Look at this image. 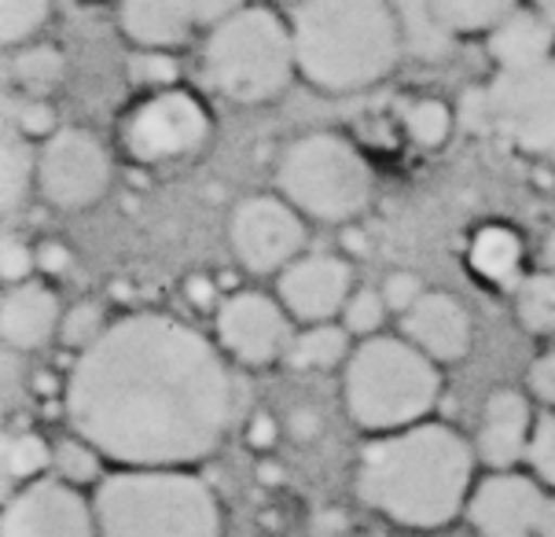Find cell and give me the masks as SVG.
Here are the masks:
<instances>
[{"label":"cell","instance_id":"32","mask_svg":"<svg viewBox=\"0 0 555 537\" xmlns=\"http://www.w3.org/2000/svg\"><path fill=\"white\" fill-rule=\"evenodd\" d=\"M387 298H383V291H372V287H361L350 295V303L343 309V320H346V332L350 335H375V328L383 324V317H387Z\"/></svg>","mask_w":555,"mask_h":537},{"label":"cell","instance_id":"47","mask_svg":"<svg viewBox=\"0 0 555 537\" xmlns=\"http://www.w3.org/2000/svg\"><path fill=\"white\" fill-rule=\"evenodd\" d=\"M284 4H295L298 8V4H306V0H284Z\"/></svg>","mask_w":555,"mask_h":537},{"label":"cell","instance_id":"30","mask_svg":"<svg viewBox=\"0 0 555 537\" xmlns=\"http://www.w3.org/2000/svg\"><path fill=\"white\" fill-rule=\"evenodd\" d=\"M49 18V0H0V37L4 44H23Z\"/></svg>","mask_w":555,"mask_h":537},{"label":"cell","instance_id":"48","mask_svg":"<svg viewBox=\"0 0 555 537\" xmlns=\"http://www.w3.org/2000/svg\"><path fill=\"white\" fill-rule=\"evenodd\" d=\"M548 537H555V523H552V530H548Z\"/></svg>","mask_w":555,"mask_h":537},{"label":"cell","instance_id":"39","mask_svg":"<svg viewBox=\"0 0 555 537\" xmlns=\"http://www.w3.org/2000/svg\"><path fill=\"white\" fill-rule=\"evenodd\" d=\"M530 391L538 394L541 401L555 405V350L530 365Z\"/></svg>","mask_w":555,"mask_h":537},{"label":"cell","instance_id":"25","mask_svg":"<svg viewBox=\"0 0 555 537\" xmlns=\"http://www.w3.org/2000/svg\"><path fill=\"white\" fill-rule=\"evenodd\" d=\"M435 12L449 34H493L515 12V0H435Z\"/></svg>","mask_w":555,"mask_h":537},{"label":"cell","instance_id":"9","mask_svg":"<svg viewBox=\"0 0 555 537\" xmlns=\"http://www.w3.org/2000/svg\"><path fill=\"white\" fill-rule=\"evenodd\" d=\"M111 184V158L85 129H60L37 155V188L60 210H85L100 203Z\"/></svg>","mask_w":555,"mask_h":537},{"label":"cell","instance_id":"28","mask_svg":"<svg viewBox=\"0 0 555 537\" xmlns=\"http://www.w3.org/2000/svg\"><path fill=\"white\" fill-rule=\"evenodd\" d=\"M404 126H409V137L416 140L420 148H438V144H446L449 129H453V111L438 100H420L409 107Z\"/></svg>","mask_w":555,"mask_h":537},{"label":"cell","instance_id":"14","mask_svg":"<svg viewBox=\"0 0 555 537\" xmlns=\"http://www.w3.org/2000/svg\"><path fill=\"white\" fill-rule=\"evenodd\" d=\"M467 520L482 537H533L548 520V497L530 475L493 471L472 489Z\"/></svg>","mask_w":555,"mask_h":537},{"label":"cell","instance_id":"1","mask_svg":"<svg viewBox=\"0 0 555 537\" xmlns=\"http://www.w3.org/2000/svg\"><path fill=\"white\" fill-rule=\"evenodd\" d=\"M232 401L210 338L166 314L107 324L78 354L63 394L74 435L121 468L199 464L221 446Z\"/></svg>","mask_w":555,"mask_h":537},{"label":"cell","instance_id":"36","mask_svg":"<svg viewBox=\"0 0 555 537\" xmlns=\"http://www.w3.org/2000/svg\"><path fill=\"white\" fill-rule=\"evenodd\" d=\"M383 298H387L390 309H398L404 317L423 298L420 277H412V272H393V277H387V284H383Z\"/></svg>","mask_w":555,"mask_h":537},{"label":"cell","instance_id":"4","mask_svg":"<svg viewBox=\"0 0 555 537\" xmlns=\"http://www.w3.org/2000/svg\"><path fill=\"white\" fill-rule=\"evenodd\" d=\"M100 537H221L218 494L188 468H121L92 497Z\"/></svg>","mask_w":555,"mask_h":537},{"label":"cell","instance_id":"15","mask_svg":"<svg viewBox=\"0 0 555 537\" xmlns=\"http://www.w3.org/2000/svg\"><path fill=\"white\" fill-rule=\"evenodd\" d=\"M353 295V272L343 258L327 254H306L280 272V303L291 317L309 324H327L343 314Z\"/></svg>","mask_w":555,"mask_h":537},{"label":"cell","instance_id":"20","mask_svg":"<svg viewBox=\"0 0 555 537\" xmlns=\"http://www.w3.org/2000/svg\"><path fill=\"white\" fill-rule=\"evenodd\" d=\"M555 26L541 12H512L489 34V55L507 67H530V63L552 60Z\"/></svg>","mask_w":555,"mask_h":537},{"label":"cell","instance_id":"5","mask_svg":"<svg viewBox=\"0 0 555 537\" xmlns=\"http://www.w3.org/2000/svg\"><path fill=\"white\" fill-rule=\"evenodd\" d=\"M346 412L361 431L393 435L416 427L438 405L441 375L427 354L409 338L372 335L353 350L346 365Z\"/></svg>","mask_w":555,"mask_h":537},{"label":"cell","instance_id":"24","mask_svg":"<svg viewBox=\"0 0 555 537\" xmlns=\"http://www.w3.org/2000/svg\"><path fill=\"white\" fill-rule=\"evenodd\" d=\"M346 350H350V332L346 328H338V324H313V328H306L302 335L291 343V365L295 369H335L338 361L346 357Z\"/></svg>","mask_w":555,"mask_h":537},{"label":"cell","instance_id":"6","mask_svg":"<svg viewBox=\"0 0 555 537\" xmlns=\"http://www.w3.org/2000/svg\"><path fill=\"white\" fill-rule=\"evenodd\" d=\"M203 67L214 89L232 103H266L287 89L295 63V37L284 18L261 4L218 18L206 37Z\"/></svg>","mask_w":555,"mask_h":537},{"label":"cell","instance_id":"21","mask_svg":"<svg viewBox=\"0 0 555 537\" xmlns=\"http://www.w3.org/2000/svg\"><path fill=\"white\" fill-rule=\"evenodd\" d=\"M393 15H398L404 49H412L420 60H438L449 49V34L446 23L435 12V0H390Z\"/></svg>","mask_w":555,"mask_h":537},{"label":"cell","instance_id":"3","mask_svg":"<svg viewBox=\"0 0 555 537\" xmlns=\"http://www.w3.org/2000/svg\"><path fill=\"white\" fill-rule=\"evenodd\" d=\"M298 74L320 92H361L404 49L390 0H306L291 15Z\"/></svg>","mask_w":555,"mask_h":537},{"label":"cell","instance_id":"27","mask_svg":"<svg viewBox=\"0 0 555 537\" xmlns=\"http://www.w3.org/2000/svg\"><path fill=\"white\" fill-rule=\"evenodd\" d=\"M55 464V449L34 431H18V435L4 438V475L15 483H37L41 471Z\"/></svg>","mask_w":555,"mask_h":537},{"label":"cell","instance_id":"26","mask_svg":"<svg viewBox=\"0 0 555 537\" xmlns=\"http://www.w3.org/2000/svg\"><path fill=\"white\" fill-rule=\"evenodd\" d=\"M515 317L522 332L555 335V272H533L515 291Z\"/></svg>","mask_w":555,"mask_h":537},{"label":"cell","instance_id":"10","mask_svg":"<svg viewBox=\"0 0 555 537\" xmlns=\"http://www.w3.org/2000/svg\"><path fill=\"white\" fill-rule=\"evenodd\" d=\"M229 240L243 269L269 277V272H284L291 261H298V251L306 243V225L287 200L254 195L232 214Z\"/></svg>","mask_w":555,"mask_h":537},{"label":"cell","instance_id":"13","mask_svg":"<svg viewBox=\"0 0 555 537\" xmlns=\"http://www.w3.org/2000/svg\"><path fill=\"white\" fill-rule=\"evenodd\" d=\"M214 324H218V343L250 369L280 361L295 343L291 314L258 291H240V295L224 298Z\"/></svg>","mask_w":555,"mask_h":537},{"label":"cell","instance_id":"22","mask_svg":"<svg viewBox=\"0 0 555 537\" xmlns=\"http://www.w3.org/2000/svg\"><path fill=\"white\" fill-rule=\"evenodd\" d=\"M522 261V243L512 229L489 225L472 243V269L489 284H512Z\"/></svg>","mask_w":555,"mask_h":537},{"label":"cell","instance_id":"40","mask_svg":"<svg viewBox=\"0 0 555 537\" xmlns=\"http://www.w3.org/2000/svg\"><path fill=\"white\" fill-rule=\"evenodd\" d=\"M464 126L472 129V133H493L486 89H475V92H467V97H464Z\"/></svg>","mask_w":555,"mask_h":537},{"label":"cell","instance_id":"19","mask_svg":"<svg viewBox=\"0 0 555 537\" xmlns=\"http://www.w3.org/2000/svg\"><path fill=\"white\" fill-rule=\"evenodd\" d=\"M60 298L49 287L18 284L0 306V335L12 350H37L60 332Z\"/></svg>","mask_w":555,"mask_h":537},{"label":"cell","instance_id":"29","mask_svg":"<svg viewBox=\"0 0 555 537\" xmlns=\"http://www.w3.org/2000/svg\"><path fill=\"white\" fill-rule=\"evenodd\" d=\"M15 81L23 85L26 92H49L55 81L63 78V60L55 49H26L15 55Z\"/></svg>","mask_w":555,"mask_h":537},{"label":"cell","instance_id":"23","mask_svg":"<svg viewBox=\"0 0 555 537\" xmlns=\"http://www.w3.org/2000/svg\"><path fill=\"white\" fill-rule=\"evenodd\" d=\"M37 177V163L30 152V137H23L15 126L4 129V152H0V195H4V210L15 214L26 203Z\"/></svg>","mask_w":555,"mask_h":537},{"label":"cell","instance_id":"12","mask_svg":"<svg viewBox=\"0 0 555 537\" xmlns=\"http://www.w3.org/2000/svg\"><path fill=\"white\" fill-rule=\"evenodd\" d=\"M0 537H100L96 508L63 478H37L8 501Z\"/></svg>","mask_w":555,"mask_h":537},{"label":"cell","instance_id":"45","mask_svg":"<svg viewBox=\"0 0 555 537\" xmlns=\"http://www.w3.org/2000/svg\"><path fill=\"white\" fill-rule=\"evenodd\" d=\"M533 8H538V12L555 26V0H533Z\"/></svg>","mask_w":555,"mask_h":537},{"label":"cell","instance_id":"31","mask_svg":"<svg viewBox=\"0 0 555 537\" xmlns=\"http://www.w3.org/2000/svg\"><path fill=\"white\" fill-rule=\"evenodd\" d=\"M55 471H60L63 483L85 486L100 475V453L89 446V442H81L78 435H74V438L55 446Z\"/></svg>","mask_w":555,"mask_h":537},{"label":"cell","instance_id":"46","mask_svg":"<svg viewBox=\"0 0 555 537\" xmlns=\"http://www.w3.org/2000/svg\"><path fill=\"white\" fill-rule=\"evenodd\" d=\"M346 537H383V534H346Z\"/></svg>","mask_w":555,"mask_h":537},{"label":"cell","instance_id":"17","mask_svg":"<svg viewBox=\"0 0 555 537\" xmlns=\"http://www.w3.org/2000/svg\"><path fill=\"white\" fill-rule=\"evenodd\" d=\"M530 438H533L530 401L519 391H496L482 409L475 457L493 471H512L530 453Z\"/></svg>","mask_w":555,"mask_h":537},{"label":"cell","instance_id":"2","mask_svg":"<svg viewBox=\"0 0 555 537\" xmlns=\"http://www.w3.org/2000/svg\"><path fill=\"white\" fill-rule=\"evenodd\" d=\"M357 497L404 530H441L467 512L475 446L446 423H416L369 442L357 457Z\"/></svg>","mask_w":555,"mask_h":537},{"label":"cell","instance_id":"35","mask_svg":"<svg viewBox=\"0 0 555 537\" xmlns=\"http://www.w3.org/2000/svg\"><path fill=\"white\" fill-rule=\"evenodd\" d=\"M12 118H8V126H15L23 137H44L49 133L52 137V126H55V118H52V107L49 103H41V100H26V103H12Z\"/></svg>","mask_w":555,"mask_h":537},{"label":"cell","instance_id":"42","mask_svg":"<svg viewBox=\"0 0 555 537\" xmlns=\"http://www.w3.org/2000/svg\"><path fill=\"white\" fill-rule=\"evenodd\" d=\"M250 442H254V446H261V449L272 446V442H276V423H272L269 417H258L250 423Z\"/></svg>","mask_w":555,"mask_h":537},{"label":"cell","instance_id":"34","mask_svg":"<svg viewBox=\"0 0 555 537\" xmlns=\"http://www.w3.org/2000/svg\"><path fill=\"white\" fill-rule=\"evenodd\" d=\"M526 460H530V468H533V475H538V483L555 489V412H548V417L538 420Z\"/></svg>","mask_w":555,"mask_h":537},{"label":"cell","instance_id":"33","mask_svg":"<svg viewBox=\"0 0 555 537\" xmlns=\"http://www.w3.org/2000/svg\"><path fill=\"white\" fill-rule=\"evenodd\" d=\"M107 332L103 328V314H100V306H92V303H81V306H74L63 314V324H60V338L67 346H74V350H89L96 338Z\"/></svg>","mask_w":555,"mask_h":537},{"label":"cell","instance_id":"11","mask_svg":"<svg viewBox=\"0 0 555 537\" xmlns=\"http://www.w3.org/2000/svg\"><path fill=\"white\" fill-rule=\"evenodd\" d=\"M210 133L203 103L192 92H158L140 103L137 115L126 126V148L140 163H166V158L188 155Z\"/></svg>","mask_w":555,"mask_h":537},{"label":"cell","instance_id":"7","mask_svg":"<svg viewBox=\"0 0 555 537\" xmlns=\"http://www.w3.org/2000/svg\"><path fill=\"white\" fill-rule=\"evenodd\" d=\"M276 184L298 214L317 221H350L372 200L369 163L350 140L309 133L287 148L276 166Z\"/></svg>","mask_w":555,"mask_h":537},{"label":"cell","instance_id":"44","mask_svg":"<svg viewBox=\"0 0 555 537\" xmlns=\"http://www.w3.org/2000/svg\"><path fill=\"white\" fill-rule=\"evenodd\" d=\"M544 266H548V272H555V232L544 240Z\"/></svg>","mask_w":555,"mask_h":537},{"label":"cell","instance_id":"16","mask_svg":"<svg viewBox=\"0 0 555 537\" xmlns=\"http://www.w3.org/2000/svg\"><path fill=\"white\" fill-rule=\"evenodd\" d=\"M401 332L416 350H423L435 365H453L472 350V317L446 291H423V298L401 317Z\"/></svg>","mask_w":555,"mask_h":537},{"label":"cell","instance_id":"18","mask_svg":"<svg viewBox=\"0 0 555 537\" xmlns=\"http://www.w3.org/2000/svg\"><path fill=\"white\" fill-rule=\"evenodd\" d=\"M199 8L195 0H121L118 23L129 41H137L147 52L177 49L188 41Z\"/></svg>","mask_w":555,"mask_h":537},{"label":"cell","instance_id":"43","mask_svg":"<svg viewBox=\"0 0 555 537\" xmlns=\"http://www.w3.org/2000/svg\"><path fill=\"white\" fill-rule=\"evenodd\" d=\"M192 298H195V303H210L214 284H206V280H192Z\"/></svg>","mask_w":555,"mask_h":537},{"label":"cell","instance_id":"41","mask_svg":"<svg viewBox=\"0 0 555 537\" xmlns=\"http://www.w3.org/2000/svg\"><path fill=\"white\" fill-rule=\"evenodd\" d=\"M37 266H41V269H49V272L67 269V251H63V247H55V243H49V247H41V251H37Z\"/></svg>","mask_w":555,"mask_h":537},{"label":"cell","instance_id":"8","mask_svg":"<svg viewBox=\"0 0 555 537\" xmlns=\"http://www.w3.org/2000/svg\"><path fill=\"white\" fill-rule=\"evenodd\" d=\"M493 133L526 155L555 152V60L507 67L486 85Z\"/></svg>","mask_w":555,"mask_h":537},{"label":"cell","instance_id":"38","mask_svg":"<svg viewBox=\"0 0 555 537\" xmlns=\"http://www.w3.org/2000/svg\"><path fill=\"white\" fill-rule=\"evenodd\" d=\"M133 78L140 85H169L177 78V63L163 52H144L133 55Z\"/></svg>","mask_w":555,"mask_h":537},{"label":"cell","instance_id":"37","mask_svg":"<svg viewBox=\"0 0 555 537\" xmlns=\"http://www.w3.org/2000/svg\"><path fill=\"white\" fill-rule=\"evenodd\" d=\"M37 266V254L26 247V243H18L15 235H8L4 240V251H0V272H4V280H12V284H18V280L30 277V269Z\"/></svg>","mask_w":555,"mask_h":537}]
</instances>
